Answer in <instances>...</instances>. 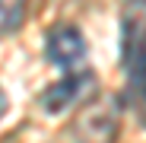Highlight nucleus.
<instances>
[{
	"instance_id": "obj_1",
	"label": "nucleus",
	"mask_w": 146,
	"mask_h": 143,
	"mask_svg": "<svg viewBox=\"0 0 146 143\" xmlns=\"http://www.w3.org/2000/svg\"><path fill=\"white\" fill-rule=\"evenodd\" d=\"M121 124V105L114 95H102L99 102H89L76 121H73L70 140L73 143H114Z\"/></svg>"
},
{
	"instance_id": "obj_2",
	"label": "nucleus",
	"mask_w": 146,
	"mask_h": 143,
	"mask_svg": "<svg viewBox=\"0 0 146 143\" xmlns=\"http://www.w3.org/2000/svg\"><path fill=\"white\" fill-rule=\"evenodd\" d=\"M124 67L133 80L146 76V0H130L124 10V32H121Z\"/></svg>"
},
{
	"instance_id": "obj_3",
	"label": "nucleus",
	"mask_w": 146,
	"mask_h": 143,
	"mask_svg": "<svg viewBox=\"0 0 146 143\" xmlns=\"http://www.w3.org/2000/svg\"><path fill=\"white\" fill-rule=\"evenodd\" d=\"M95 89V76L89 73V70H83V73H70V76H64V80H57V83H51L44 92H41V108L48 111V114H60V111H67V108H73V105H80V102H86V95Z\"/></svg>"
},
{
	"instance_id": "obj_4",
	"label": "nucleus",
	"mask_w": 146,
	"mask_h": 143,
	"mask_svg": "<svg viewBox=\"0 0 146 143\" xmlns=\"http://www.w3.org/2000/svg\"><path fill=\"white\" fill-rule=\"evenodd\" d=\"M48 57L54 67L73 70L83 57H86V38L80 35L76 26H57L48 35Z\"/></svg>"
},
{
	"instance_id": "obj_5",
	"label": "nucleus",
	"mask_w": 146,
	"mask_h": 143,
	"mask_svg": "<svg viewBox=\"0 0 146 143\" xmlns=\"http://www.w3.org/2000/svg\"><path fill=\"white\" fill-rule=\"evenodd\" d=\"M29 0H0V35H10L22 26Z\"/></svg>"
},
{
	"instance_id": "obj_6",
	"label": "nucleus",
	"mask_w": 146,
	"mask_h": 143,
	"mask_svg": "<svg viewBox=\"0 0 146 143\" xmlns=\"http://www.w3.org/2000/svg\"><path fill=\"white\" fill-rule=\"evenodd\" d=\"M133 105H137L140 121L146 124V76L143 80H133Z\"/></svg>"
},
{
	"instance_id": "obj_7",
	"label": "nucleus",
	"mask_w": 146,
	"mask_h": 143,
	"mask_svg": "<svg viewBox=\"0 0 146 143\" xmlns=\"http://www.w3.org/2000/svg\"><path fill=\"white\" fill-rule=\"evenodd\" d=\"M7 108H10V102H7V92H3V89H0V118H3V114H7Z\"/></svg>"
}]
</instances>
